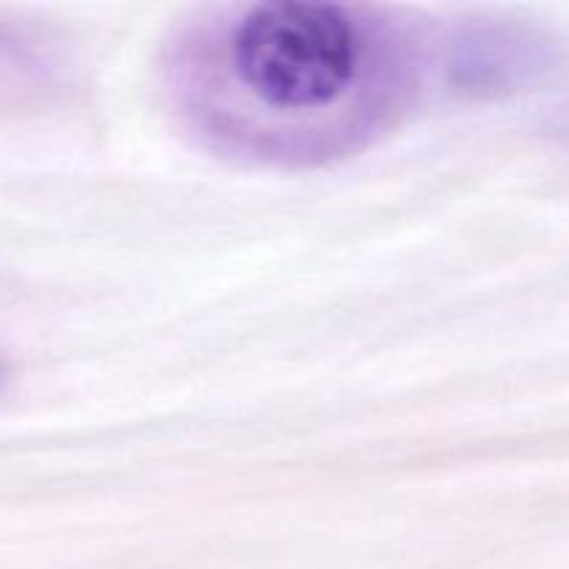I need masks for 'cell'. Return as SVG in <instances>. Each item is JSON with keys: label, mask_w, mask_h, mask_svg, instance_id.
<instances>
[{"label": "cell", "mask_w": 569, "mask_h": 569, "mask_svg": "<svg viewBox=\"0 0 569 569\" xmlns=\"http://www.w3.org/2000/svg\"><path fill=\"white\" fill-rule=\"evenodd\" d=\"M3 378H6V372H3V365H0V387H3Z\"/></svg>", "instance_id": "obj_2"}, {"label": "cell", "mask_w": 569, "mask_h": 569, "mask_svg": "<svg viewBox=\"0 0 569 569\" xmlns=\"http://www.w3.org/2000/svg\"><path fill=\"white\" fill-rule=\"evenodd\" d=\"M411 44L378 11L272 0L220 11L178 44L198 131L242 156L333 159L381 131L411 89Z\"/></svg>", "instance_id": "obj_1"}]
</instances>
